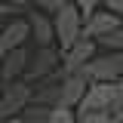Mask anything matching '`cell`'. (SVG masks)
Here are the masks:
<instances>
[{
    "mask_svg": "<svg viewBox=\"0 0 123 123\" xmlns=\"http://www.w3.org/2000/svg\"><path fill=\"white\" fill-rule=\"evenodd\" d=\"M46 123H77V111L74 108H65V105H55L49 111V120Z\"/></svg>",
    "mask_w": 123,
    "mask_h": 123,
    "instance_id": "14",
    "label": "cell"
},
{
    "mask_svg": "<svg viewBox=\"0 0 123 123\" xmlns=\"http://www.w3.org/2000/svg\"><path fill=\"white\" fill-rule=\"evenodd\" d=\"M95 46H98V43H95L92 37H83V34H80L68 49H62V68H59V71H62V74L83 71V65L95 55Z\"/></svg>",
    "mask_w": 123,
    "mask_h": 123,
    "instance_id": "6",
    "label": "cell"
},
{
    "mask_svg": "<svg viewBox=\"0 0 123 123\" xmlns=\"http://www.w3.org/2000/svg\"><path fill=\"white\" fill-rule=\"evenodd\" d=\"M83 74L89 80H111V83H117L123 77V49H108L105 55H92L83 65Z\"/></svg>",
    "mask_w": 123,
    "mask_h": 123,
    "instance_id": "3",
    "label": "cell"
},
{
    "mask_svg": "<svg viewBox=\"0 0 123 123\" xmlns=\"http://www.w3.org/2000/svg\"><path fill=\"white\" fill-rule=\"evenodd\" d=\"M95 43H98V46H105V49H123V22H120L114 31H108L105 37H98Z\"/></svg>",
    "mask_w": 123,
    "mask_h": 123,
    "instance_id": "12",
    "label": "cell"
},
{
    "mask_svg": "<svg viewBox=\"0 0 123 123\" xmlns=\"http://www.w3.org/2000/svg\"><path fill=\"white\" fill-rule=\"evenodd\" d=\"M117 83H120V89H123V77H120V80H117Z\"/></svg>",
    "mask_w": 123,
    "mask_h": 123,
    "instance_id": "23",
    "label": "cell"
},
{
    "mask_svg": "<svg viewBox=\"0 0 123 123\" xmlns=\"http://www.w3.org/2000/svg\"><path fill=\"white\" fill-rule=\"evenodd\" d=\"M77 123H114V114H108V111H77Z\"/></svg>",
    "mask_w": 123,
    "mask_h": 123,
    "instance_id": "15",
    "label": "cell"
},
{
    "mask_svg": "<svg viewBox=\"0 0 123 123\" xmlns=\"http://www.w3.org/2000/svg\"><path fill=\"white\" fill-rule=\"evenodd\" d=\"M49 111H52L49 105H40V102H31V105L25 108L22 114H25L28 120H34V123H46V120H49Z\"/></svg>",
    "mask_w": 123,
    "mask_h": 123,
    "instance_id": "13",
    "label": "cell"
},
{
    "mask_svg": "<svg viewBox=\"0 0 123 123\" xmlns=\"http://www.w3.org/2000/svg\"><path fill=\"white\" fill-rule=\"evenodd\" d=\"M120 105H123L120 83H111V80H89L86 95L80 98L77 111H108V114H114Z\"/></svg>",
    "mask_w": 123,
    "mask_h": 123,
    "instance_id": "1",
    "label": "cell"
},
{
    "mask_svg": "<svg viewBox=\"0 0 123 123\" xmlns=\"http://www.w3.org/2000/svg\"><path fill=\"white\" fill-rule=\"evenodd\" d=\"M3 123H34V120H28L25 114H15V117H6Z\"/></svg>",
    "mask_w": 123,
    "mask_h": 123,
    "instance_id": "19",
    "label": "cell"
},
{
    "mask_svg": "<svg viewBox=\"0 0 123 123\" xmlns=\"http://www.w3.org/2000/svg\"><path fill=\"white\" fill-rule=\"evenodd\" d=\"M52 25H55V43H59V49H68L83 34V12L77 9L74 0H65L59 6V12L52 15Z\"/></svg>",
    "mask_w": 123,
    "mask_h": 123,
    "instance_id": "2",
    "label": "cell"
},
{
    "mask_svg": "<svg viewBox=\"0 0 123 123\" xmlns=\"http://www.w3.org/2000/svg\"><path fill=\"white\" fill-rule=\"evenodd\" d=\"M74 3H77V9L83 12V18H86L89 12H95V9H98V0H74Z\"/></svg>",
    "mask_w": 123,
    "mask_h": 123,
    "instance_id": "18",
    "label": "cell"
},
{
    "mask_svg": "<svg viewBox=\"0 0 123 123\" xmlns=\"http://www.w3.org/2000/svg\"><path fill=\"white\" fill-rule=\"evenodd\" d=\"M59 68H62V49H55V46H37V52H31L25 80L28 83H34V80L40 83L46 77H52Z\"/></svg>",
    "mask_w": 123,
    "mask_h": 123,
    "instance_id": "5",
    "label": "cell"
},
{
    "mask_svg": "<svg viewBox=\"0 0 123 123\" xmlns=\"http://www.w3.org/2000/svg\"><path fill=\"white\" fill-rule=\"evenodd\" d=\"M25 6H18V3H6V0H0V25L6 22V18H12L15 12H22Z\"/></svg>",
    "mask_w": 123,
    "mask_h": 123,
    "instance_id": "16",
    "label": "cell"
},
{
    "mask_svg": "<svg viewBox=\"0 0 123 123\" xmlns=\"http://www.w3.org/2000/svg\"><path fill=\"white\" fill-rule=\"evenodd\" d=\"M86 86H89V77L83 74V71L62 74V95H59V105L77 108V105H80V98L86 95Z\"/></svg>",
    "mask_w": 123,
    "mask_h": 123,
    "instance_id": "9",
    "label": "cell"
},
{
    "mask_svg": "<svg viewBox=\"0 0 123 123\" xmlns=\"http://www.w3.org/2000/svg\"><path fill=\"white\" fill-rule=\"evenodd\" d=\"M28 22H31V40L37 46H52L55 43V25H52V15L34 9L28 12Z\"/></svg>",
    "mask_w": 123,
    "mask_h": 123,
    "instance_id": "10",
    "label": "cell"
},
{
    "mask_svg": "<svg viewBox=\"0 0 123 123\" xmlns=\"http://www.w3.org/2000/svg\"><path fill=\"white\" fill-rule=\"evenodd\" d=\"M3 83H6V80H3V68H0V89H3Z\"/></svg>",
    "mask_w": 123,
    "mask_h": 123,
    "instance_id": "22",
    "label": "cell"
},
{
    "mask_svg": "<svg viewBox=\"0 0 123 123\" xmlns=\"http://www.w3.org/2000/svg\"><path fill=\"white\" fill-rule=\"evenodd\" d=\"M62 3H65V0H37V9H40V12H46V15H49V12L55 15Z\"/></svg>",
    "mask_w": 123,
    "mask_h": 123,
    "instance_id": "17",
    "label": "cell"
},
{
    "mask_svg": "<svg viewBox=\"0 0 123 123\" xmlns=\"http://www.w3.org/2000/svg\"><path fill=\"white\" fill-rule=\"evenodd\" d=\"M31 98H34V89H31L28 80H9V83H3V89H0V114H3V120L22 114L31 105Z\"/></svg>",
    "mask_w": 123,
    "mask_h": 123,
    "instance_id": "4",
    "label": "cell"
},
{
    "mask_svg": "<svg viewBox=\"0 0 123 123\" xmlns=\"http://www.w3.org/2000/svg\"><path fill=\"white\" fill-rule=\"evenodd\" d=\"M123 18L117 12H111V9H95V12H89L86 18H83V37H92V40H98V37H105L108 31H114L117 25H120Z\"/></svg>",
    "mask_w": 123,
    "mask_h": 123,
    "instance_id": "8",
    "label": "cell"
},
{
    "mask_svg": "<svg viewBox=\"0 0 123 123\" xmlns=\"http://www.w3.org/2000/svg\"><path fill=\"white\" fill-rule=\"evenodd\" d=\"M31 40V22L28 18H6L0 25V55H6L9 49H18Z\"/></svg>",
    "mask_w": 123,
    "mask_h": 123,
    "instance_id": "7",
    "label": "cell"
},
{
    "mask_svg": "<svg viewBox=\"0 0 123 123\" xmlns=\"http://www.w3.org/2000/svg\"><path fill=\"white\" fill-rule=\"evenodd\" d=\"M114 123H123V105L117 108V111H114Z\"/></svg>",
    "mask_w": 123,
    "mask_h": 123,
    "instance_id": "20",
    "label": "cell"
},
{
    "mask_svg": "<svg viewBox=\"0 0 123 123\" xmlns=\"http://www.w3.org/2000/svg\"><path fill=\"white\" fill-rule=\"evenodd\" d=\"M0 123H3V114H0Z\"/></svg>",
    "mask_w": 123,
    "mask_h": 123,
    "instance_id": "24",
    "label": "cell"
},
{
    "mask_svg": "<svg viewBox=\"0 0 123 123\" xmlns=\"http://www.w3.org/2000/svg\"><path fill=\"white\" fill-rule=\"evenodd\" d=\"M28 62H31V52L25 49V46H18V49H9L6 55H0L3 80L9 83V80H18V77H25V71H28Z\"/></svg>",
    "mask_w": 123,
    "mask_h": 123,
    "instance_id": "11",
    "label": "cell"
},
{
    "mask_svg": "<svg viewBox=\"0 0 123 123\" xmlns=\"http://www.w3.org/2000/svg\"><path fill=\"white\" fill-rule=\"evenodd\" d=\"M6 3H18V6H25V3H28V0H6Z\"/></svg>",
    "mask_w": 123,
    "mask_h": 123,
    "instance_id": "21",
    "label": "cell"
}]
</instances>
